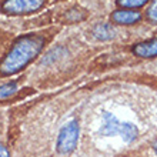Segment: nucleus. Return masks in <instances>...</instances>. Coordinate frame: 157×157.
Listing matches in <instances>:
<instances>
[{"instance_id":"f257e3e1","label":"nucleus","mask_w":157,"mask_h":157,"mask_svg":"<svg viewBox=\"0 0 157 157\" xmlns=\"http://www.w3.org/2000/svg\"><path fill=\"white\" fill-rule=\"evenodd\" d=\"M43 37L40 36H25L13 44L7 56L0 63V73L4 76L14 75L25 69L33 60L43 47Z\"/></svg>"},{"instance_id":"f03ea898","label":"nucleus","mask_w":157,"mask_h":157,"mask_svg":"<svg viewBox=\"0 0 157 157\" xmlns=\"http://www.w3.org/2000/svg\"><path fill=\"white\" fill-rule=\"evenodd\" d=\"M100 136H120L126 143L136 140L137 127L132 123H126V121H120L116 116H113L112 113H104L103 119H101V126H100Z\"/></svg>"},{"instance_id":"7ed1b4c3","label":"nucleus","mask_w":157,"mask_h":157,"mask_svg":"<svg viewBox=\"0 0 157 157\" xmlns=\"http://www.w3.org/2000/svg\"><path fill=\"white\" fill-rule=\"evenodd\" d=\"M78 133H80V128H78V121L77 120H73L69 124H66L64 127L60 130L57 137V151L60 154H70L71 151H75L76 146H77L78 141Z\"/></svg>"},{"instance_id":"20e7f679","label":"nucleus","mask_w":157,"mask_h":157,"mask_svg":"<svg viewBox=\"0 0 157 157\" xmlns=\"http://www.w3.org/2000/svg\"><path fill=\"white\" fill-rule=\"evenodd\" d=\"M44 4V0H4L2 10L7 14H27L37 12Z\"/></svg>"},{"instance_id":"39448f33","label":"nucleus","mask_w":157,"mask_h":157,"mask_svg":"<svg viewBox=\"0 0 157 157\" xmlns=\"http://www.w3.org/2000/svg\"><path fill=\"white\" fill-rule=\"evenodd\" d=\"M140 19L141 14L136 10H116L112 14V20L117 25H134Z\"/></svg>"},{"instance_id":"423d86ee","label":"nucleus","mask_w":157,"mask_h":157,"mask_svg":"<svg viewBox=\"0 0 157 157\" xmlns=\"http://www.w3.org/2000/svg\"><path fill=\"white\" fill-rule=\"evenodd\" d=\"M133 53L139 56V57H157V39H151V40L139 43L133 47Z\"/></svg>"},{"instance_id":"0eeeda50","label":"nucleus","mask_w":157,"mask_h":157,"mask_svg":"<svg viewBox=\"0 0 157 157\" xmlns=\"http://www.w3.org/2000/svg\"><path fill=\"white\" fill-rule=\"evenodd\" d=\"M93 36L97 40H110L114 37V30L110 25H99L93 29Z\"/></svg>"},{"instance_id":"6e6552de","label":"nucleus","mask_w":157,"mask_h":157,"mask_svg":"<svg viewBox=\"0 0 157 157\" xmlns=\"http://www.w3.org/2000/svg\"><path fill=\"white\" fill-rule=\"evenodd\" d=\"M149 0H117V4L124 9H137L144 6Z\"/></svg>"},{"instance_id":"1a4fd4ad","label":"nucleus","mask_w":157,"mask_h":157,"mask_svg":"<svg viewBox=\"0 0 157 157\" xmlns=\"http://www.w3.org/2000/svg\"><path fill=\"white\" fill-rule=\"evenodd\" d=\"M16 83H6L3 86H0V96L2 97H7L16 91Z\"/></svg>"},{"instance_id":"9d476101","label":"nucleus","mask_w":157,"mask_h":157,"mask_svg":"<svg viewBox=\"0 0 157 157\" xmlns=\"http://www.w3.org/2000/svg\"><path fill=\"white\" fill-rule=\"evenodd\" d=\"M147 17H149L150 21L157 23V0H153L151 4L147 9Z\"/></svg>"},{"instance_id":"9b49d317","label":"nucleus","mask_w":157,"mask_h":157,"mask_svg":"<svg viewBox=\"0 0 157 157\" xmlns=\"http://www.w3.org/2000/svg\"><path fill=\"white\" fill-rule=\"evenodd\" d=\"M0 157H10L7 147H4L3 144H0Z\"/></svg>"},{"instance_id":"f8f14e48","label":"nucleus","mask_w":157,"mask_h":157,"mask_svg":"<svg viewBox=\"0 0 157 157\" xmlns=\"http://www.w3.org/2000/svg\"><path fill=\"white\" fill-rule=\"evenodd\" d=\"M153 149H154V150H156V151H157V140H156V141H154V143H153Z\"/></svg>"}]
</instances>
